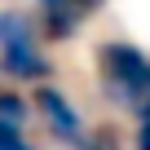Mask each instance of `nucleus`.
<instances>
[{
	"label": "nucleus",
	"mask_w": 150,
	"mask_h": 150,
	"mask_svg": "<svg viewBox=\"0 0 150 150\" xmlns=\"http://www.w3.org/2000/svg\"><path fill=\"white\" fill-rule=\"evenodd\" d=\"M97 71H102V88L110 102L119 106H132L137 115L146 110L150 102V62L137 44H124V40H110L97 49Z\"/></svg>",
	"instance_id": "f257e3e1"
},
{
	"label": "nucleus",
	"mask_w": 150,
	"mask_h": 150,
	"mask_svg": "<svg viewBox=\"0 0 150 150\" xmlns=\"http://www.w3.org/2000/svg\"><path fill=\"white\" fill-rule=\"evenodd\" d=\"M0 66L9 75H18V80L49 75V57H40V49L31 40V27L18 13H0Z\"/></svg>",
	"instance_id": "f03ea898"
},
{
	"label": "nucleus",
	"mask_w": 150,
	"mask_h": 150,
	"mask_svg": "<svg viewBox=\"0 0 150 150\" xmlns=\"http://www.w3.org/2000/svg\"><path fill=\"white\" fill-rule=\"evenodd\" d=\"M137 150H150V119H141L137 128Z\"/></svg>",
	"instance_id": "6e6552de"
},
{
	"label": "nucleus",
	"mask_w": 150,
	"mask_h": 150,
	"mask_svg": "<svg viewBox=\"0 0 150 150\" xmlns=\"http://www.w3.org/2000/svg\"><path fill=\"white\" fill-rule=\"evenodd\" d=\"M141 119H150V102H146V110H141Z\"/></svg>",
	"instance_id": "1a4fd4ad"
},
{
	"label": "nucleus",
	"mask_w": 150,
	"mask_h": 150,
	"mask_svg": "<svg viewBox=\"0 0 150 150\" xmlns=\"http://www.w3.org/2000/svg\"><path fill=\"white\" fill-rule=\"evenodd\" d=\"M40 5V22L49 40H71L80 31V22L102 5V0H35Z\"/></svg>",
	"instance_id": "20e7f679"
},
{
	"label": "nucleus",
	"mask_w": 150,
	"mask_h": 150,
	"mask_svg": "<svg viewBox=\"0 0 150 150\" xmlns=\"http://www.w3.org/2000/svg\"><path fill=\"white\" fill-rule=\"evenodd\" d=\"M35 106H40V115L49 119V128H53L57 141H66V146H75V150H84V141H88V137H84V119H80V110L66 102L62 88L44 84V88L35 93Z\"/></svg>",
	"instance_id": "7ed1b4c3"
},
{
	"label": "nucleus",
	"mask_w": 150,
	"mask_h": 150,
	"mask_svg": "<svg viewBox=\"0 0 150 150\" xmlns=\"http://www.w3.org/2000/svg\"><path fill=\"white\" fill-rule=\"evenodd\" d=\"M0 119L22 124V119H27V102H22L18 93H0Z\"/></svg>",
	"instance_id": "423d86ee"
},
{
	"label": "nucleus",
	"mask_w": 150,
	"mask_h": 150,
	"mask_svg": "<svg viewBox=\"0 0 150 150\" xmlns=\"http://www.w3.org/2000/svg\"><path fill=\"white\" fill-rule=\"evenodd\" d=\"M84 150H115V132L110 128H97V137H88Z\"/></svg>",
	"instance_id": "0eeeda50"
},
{
	"label": "nucleus",
	"mask_w": 150,
	"mask_h": 150,
	"mask_svg": "<svg viewBox=\"0 0 150 150\" xmlns=\"http://www.w3.org/2000/svg\"><path fill=\"white\" fill-rule=\"evenodd\" d=\"M0 150H35V146L22 137V124H9V119H0Z\"/></svg>",
	"instance_id": "39448f33"
}]
</instances>
